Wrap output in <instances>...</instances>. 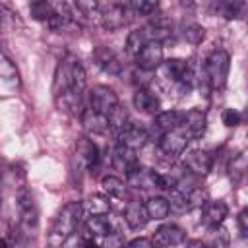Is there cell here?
I'll return each mask as SVG.
<instances>
[{
    "mask_svg": "<svg viewBox=\"0 0 248 248\" xmlns=\"http://www.w3.org/2000/svg\"><path fill=\"white\" fill-rule=\"evenodd\" d=\"M182 37H184V41H188V43H192V45H198V43L203 41L205 29H203V25H200V23H196V21H190V23H184V27H182Z\"/></svg>",
    "mask_w": 248,
    "mask_h": 248,
    "instance_id": "obj_35",
    "label": "cell"
},
{
    "mask_svg": "<svg viewBox=\"0 0 248 248\" xmlns=\"http://www.w3.org/2000/svg\"><path fill=\"white\" fill-rule=\"evenodd\" d=\"M85 227H87V232H89V234H93V236H103V238H105L107 234H110V232H116L114 227H112V221H110L108 217H105V215H91V217L87 219Z\"/></svg>",
    "mask_w": 248,
    "mask_h": 248,
    "instance_id": "obj_25",
    "label": "cell"
},
{
    "mask_svg": "<svg viewBox=\"0 0 248 248\" xmlns=\"http://www.w3.org/2000/svg\"><path fill=\"white\" fill-rule=\"evenodd\" d=\"M246 167H248V161H246V153L240 151L236 155H232V159L229 161V178L232 184H240L244 174H246Z\"/></svg>",
    "mask_w": 248,
    "mask_h": 248,
    "instance_id": "obj_28",
    "label": "cell"
},
{
    "mask_svg": "<svg viewBox=\"0 0 248 248\" xmlns=\"http://www.w3.org/2000/svg\"><path fill=\"white\" fill-rule=\"evenodd\" d=\"M0 248H8V242L4 238H0Z\"/></svg>",
    "mask_w": 248,
    "mask_h": 248,
    "instance_id": "obj_48",
    "label": "cell"
},
{
    "mask_svg": "<svg viewBox=\"0 0 248 248\" xmlns=\"http://www.w3.org/2000/svg\"><path fill=\"white\" fill-rule=\"evenodd\" d=\"M130 19H132V12H130L126 2H107V4H101L99 23L105 29H108V31L120 29L124 25H128Z\"/></svg>",
    "mask_w": 248,
    "mask_h": 248,
    "instance_id": "obj_4",
    "label": "cell"
},
{
    "mask_svg": "<svg viewBox=\"0 0 248 248\" xmlns=\"http://www.w3.org/2000/svg\"><path fill=\"white\" fill-rule=\"evenodd\" d=\"M205 122H207V120H205V114H203L202 110L192 108V110L184 112L182 124H180V132L188 138V141H190V140H198V138H202L203 132H205Z\"/></svg>",
    "mask_w": 248,
    "mask_h": 248,
    "instance_id": "obj_10",
    "label": "cell"
},
{
    "mask_svg": "<svg viewBox=\"0 0 248 248\" xmlns=\"http://www.w3.org/2000/svg\"><path fill=\"white\" fill-rule=\"evenodd\" d=\"M134 107L140 110V112H145V114H159V97L149 91V89H136L134 93Z\"/></svg>",
    "mask_w": 248,
    "mask_h": 248,
    "instance_id": "obj_21",
    "label": "cell"
},
{
    "mask_svg": "<svg viewBox=\"0 0 248 248\" xmlns=\"http://www.w3.org/2000/svg\"><path fill=\"white\" fill-rule=\"evenodd\" d=\"M145 141H147V132L141 126H136V124H130L128 128H124L118 134V145L128 147L132 151L141 149L145 145Z\"/></svg>",
    "mask_w": 248,
    "mask_h": 248,
    "instance_id": "obj_17",
    "label": "cell"
},
{
    "mask_svg": "<svg viewBox=\"0 0 248 248\" xmlns=\"http://www.w3.org/2000/svg\"><path fill=\"white\" fill-rule=\"evenodd\" d=\"M89 105H91V110L103 116H108L118 107V97L108 85H95L89 91Z\"/></svg>",
    "mask_w": 248,
    "mask_h": 248,
    "instance_id": "obj_6",
    "label": "cell"
},
{
    "mask_svg": "<svg viewBox=\"0 0 248 248\" xmlns=\"http://www.w3.org/2000/svg\"><path fill=\"white\" fill-rule=\"evenodd\" d=\"M29 12H31V16H33L35 19H39V21H48L50 16H52V4H50V2H45V0L33 2V4H29Z\"/></svg>",
    "mask_w": 248,
    "mask_h": 248,
    "instance_id": "obj_38",
    "label": "cell"
},
{
    "mask_svg": "<svg viewBox=\"0 0 248 248\" xmlns=\"http://www.w3.org/2000/svg\"><path fill=\"white\" fill-rule=\"evenodd\" d=\"M81 122H83V128L91 134H105L107 128H108V120L107 116L91 110V108H85L83 114H81Z\"/></svg>",
    "mask_w": 248,
    "mask_h": 248,
    "instance_id": "obj_24",
    "label": "cell"
},
{
    "mask_svg": "<svg viewBox=\"0 0 248 248\" xmlns=\"http://www.w3.org/2000/svg\"><path fill=\"white\" fill-rule=\"evenodd\" d=\"M211 165H213V157L203 149H194L184 157V169H188L198 176H205L211 170Z\"/></svg>",
    "mask_w": 248,
    "mask_h": 248,
    "instance_id": "obj_14",
    "label": "cell"
},
{
    "mask_svg": "<svg viewBox=\"0 0 248 248\" xmlns=\"http://www.w3.org/2000/svg\"><path fill=\"white\" fill-rule=\"evenodd\" d=\"M101 248H124V238L120 232H110L105 236V242Z\"/></svg>",
    "mask_w": 248,
    "mask_h": 248,
    "instance_id": "obj_42",
    "label": "cell"
},
{
    "mask_svg": "<svg viewBox=\"0 0 248 248\" xmlns=\"http://www.w3.org/2000/svg\"><path fill=\"white\" fill-rule=\"evenodd\" d=\"M207 246L209 248H229V232L225 227H209L207 231Z\"/></svg>",
    "mask_w": 248,
    "mask_h": 248,
    "instance_id": "obj_32",
    "label": "cell"
},
{
    "mask_svg": "<svg viewBox=\"0 0 248 248\" xmlns=\"http://www.w3.org/2000/svg\"><path fill=\"white\" fill-rule=\"evenodd\" d=\"M141 33L147 43H165L172 37V21L167 16H155L149 19L145 27H141Z\"/></svg>",
    "mask_w": 248,
    "mask_h": 248,
    "instance_id": "obj_7",
    "label": "cell"
},
{
    "mask_svg": "<svg viewBox=\"0 0 248 248\" xmlns=\"http://www.w3.org/2000/svg\"><path fill=\"white\" fill-rule=\"evenodd\" d=\"M17 213H19V229L14 234V238L17 236V244L23 246L27 240L35 236L39 229V209L33 194L27 188H21L17 192Z\"/></svg>",
    "mask_w": 248,
    "mask_h": 248,
    "instance_id": "obj_1",
    "label": "cell"
},
{
    "mask_svg": "<svg viewBox=\"0 0 248 248\" xmlns=\"http://www.w3.org/2000/svg\"><path fill=\"white\" fill-rule=\"evenodd\" d=\"M110 165H112L116 170L124 172V174L132 172V170L138 167L136 151H132V149H128V147H122V145H116V147L110 151Z\"/></svg>",
    "mask_w": 248,
    "mask_h": 248,
    "instance_id": "obj_16",
    "label": "cell"
},
{
    "mask_svg": "<svg viewBox=\"0 0 248 248\" xmlns=\"http://www.w3.org/2000/svg\"><path fill=\"white\" fill-rule=\"evenodd\" d=\"M240 120H242V116H240L238 110H234V108H225V110H223V124H225V126L234 128V126L240 124Z\"/></svg>",
    "mask_w": 248,
    "mask_h": 248,
    "instance_id": "obj_41",
    "label": "cell"
},
{
    "mask_svg": "<svg viewBox=\"0 0 248 248\" xmlns=\"http://www.w3.org/2000/svg\"><path fill=\"white\" fill-rule=\"evenodd\" d=\"M186 145H188V138L180 132V128L170 130V132H163V136L159 138V149L169 157L182 155Z\"/></svg>",
    "mask_w": 248,
    "mask_h": 248,
    "instance_id": "obj_11",
    "label": "cell"
},
{
    "mask_svg": "<svg viewBox=\"0 0 248 248\" xmlns=\"http://www.w3.org/2000/svg\"><path fill=\"white\" fill-rule=\"evenodd\" d=\"M70 6H72V10H76L79 14V17H83L87 21H93V23H99V14H101V4L99 2L79 0V2H74Z\"/></svg>",
    "mask_w": 248,
    "mask_h": 248,
    "instance_id": "obj_26",
    "label": "cell"
},
{
    "mask_svg": "<svg viewBox=\"0 0 248 248\" xmlns=\"http://www.w3.org/2000/svg\"><path fill=\"white\" fill-rule=\"evenodd\" d=\"M124 248H155V246H153L151 238L140 236V238H134V240H130V242H128Z\"/></svg>",
    "mask_w": 248,
    "mask_h": 248,
    "instance_id": "obj_43",
    "label": "cell"
},
{
    "mask_svg": "<svg viewBox=\"0 0 248 248\" xmlns=\"http://www.w3.org/2000/svg\"><path fill=\"white\" fill-rule=\"evenodd\" d=\"M91 58H93V62H95L103 72H107V74H110V76H120V74H122V62H120L118 54H116L112 48L101 45V46H97V48L93 50Z\"/></svg>",
    "mask_w": 248,
    "mask_h": 248,
    "instance_id": "obj_8",
    "label": "cell"
},
{
    "mask_svg": "<svg viewBox=\"0 0 248 248\" xmlns=\"http://www.w3.org/2000/svg\"><path fill=\"white\" fill-rule=\"evenodd\" d=\"M186 202H188V211L196 207H205L207 203V194L202 188H192L186 192Z\"/></svg>",
    "mask_w": 248,
    "mask_h": 248,
    "instance_id": "obj_39",
    "label": "cell"
},
{
    "mask_svg": "<svg viewBox=\"0 0 248 248\" xmlns=\"http://www.w3.org/2000/svg\"><path fill=\"white\" fill-rule=\"evenodd\" d=\"M76 155L83 161V165H85V169H87V170L95 172V169L99 167L101 155H99V147H97L91 140L81 138V140L78 141V145H76Z\"/></svg>",
    "mask_w": 248,
    "mask_h": 248,
    "instance_id": "obj_18",
    "label": "cell"
},
{
    "mask_svg": "<svg viewBox=\"0 0 248 248\" xmlns=\"http://www.w3.org/2000/svg\"><path fill=\"white\" fill-rule=\"evenodd\" d=\"M107 120H108V128L112 130V132H116V136L124 130V128H128L130 124H128V112L118 105L108 116H107Z\"/></svg>",
    "mask_w": 248,
    "mask_h": 248,
    "instance_id": "obj_34",
    "label": "cell"
},
{
    "mask_svg": "<svg viewBox=\"0 0 248 248\" xmlns=\"http://www.w3.org/2000/svg\"><path fill=\"white\" fill-rule=\"evenodd\" d=\"M136 66L145 72H153L163 64V46L159 43H147L138 54H136Z\"/></svg>",
    "mask_w": 248,
    "mask_h": 248,
    "instance_id": "obj_9",
    "label": "cell"
},
{
    "mask_svg": "<svg viewBox=\"0 0 248 248\" xmlns=\"http://www.w3.org/2000/svg\"><path fill=\"white\" fill-rule=\"evenodd\" d=\"M81 209L83 207H81L79 202H70L58 211V215L54 217L52 229H50V244H52V248L62 246L76 232V227H78L79 217H81Z\"/></svg>",
    "mask_w": 248,
    "mask_h": 248,
    "instance_id": "obj_2",
    "label": "cell"
},
{
    "mask_svg": "<svg viewBox=\"0 0 248 248\" xmlns=\"http://www.w3.org/2000/svg\"><path fill=\"white\" fill-rule=\"evenodd\" d=\"M229 215V207L225 202L217 200V202H211V203H205V209H203V225L205 227H219Z\"/></svg>",
    "mask_w": 248,
    "mask_h": 248,
    "instance_id": "obj_23",
    "label": "cell"
},
{
    "mask_svg": "<svg viewBox=\"0 0 248 248\" xmlns=\"http://www.w3.org/2000/svg\"><path fill=\"white\" fill-rule=\"evenodd\" d=\"M149 74H151V72H145V70H140V68L134 70V74H132V81L138 85V89H147V85L151 83Z\"/></svg>",
    "mask_w": 248,
    "mask_h": 248,
    "instance_id": "obj_40",
    "label": "cell"
},
{
    "mask_svg": "<svg viewBox=\"0 0 248 248\" xmlns=\"http://www.w3.org/2000/svg\"><path fill=\"white\" fill-rule=\"evenodd\" d=\"M186 238V232L178 227V225H161L151 242L155 248H169V246H176V244H182Z\"/></svg>",
    "mask_w": 248,
    "mask_h": 248,
    "instance_id": "obj_13",
    "label": "cell"
},
{
    "mask_svg": "<svg viewBox=\"0 0 248 248\" xmlns=\"http://www.w3.org/2000/svg\"><path fill=\"white\" fill-rule=\"evenodd\" d=\"M229 66H231V56L223 48H215L209 52V56L203 62V72L205 79L211 89H223L227 83L229 76Z\"/></svg>",
    "mask_w": 248,
    "mask_h": 248,
    "instance_id": "obj_3",
    "label": "cell"
},
{
    "mask_svg": "<svg viewBox=\"0 0 248 248\" xmlns=\"http://www.w3.org/2000/svg\"><path fill=\"white\" fill-rule=\"evenodd\" d=\"M163 68L165 72L170 76V79L180 87V91H190L194 81H196V74H194V68L182 60V58H169L167 62H163Z\"/></svg>",
    "mask_w": 248,
    "mask_h": 248,
    "instance_id": "obj_5",
    "label": "cell"
},
{
    "mask_svg": "<svg viewBox=\"0 0 248 248\" xmlns=\"http://www.w3.org/2000/svg\"><path fill=\"white\" fill-rule=\"evenodd\" d=\"M56 103H58L60 110L70 112V114L79 116V118H81V114H83V110H85L81 93H76V91H72V89H68V91L56 95Z\"/></svg>",
    "mask_w": 248,
    "mask_h": 248,
    "instance_id": "obj_20",
    "label": "cell"
},
{
    "mask_svg": "<svg viewBox=\"0 0 248 248\" xmlns=\"http://www.w3.org/2000/svg\"><path fill=\"white\" fill-rule=\"evenodd\" d=\"M64 64H66L68 78H70V89L83 95V89H85V83H87V74H85L83 64L76 56L64 58Z\"/></svg>",
    "mask_w": 248,
    "mask_h": 248,
    "instance_id": "obj_15",
    "label": "cell"
},
{
    "mask_svg": "<svg viewBox=\"0 0 248 248\" xmlns=\"http://www.w3.org/2000/svg\"><path fill=\"white\" fill-rule=\"evenodd\" d=\"M0 79L6 81V83H10V85H16L19 81V74H17L16 64L2 50H0Z\"/></svg>",
    "mask_w": 248,
    "mask_h": 248,
    "instance_id": "obj_30",
    "label": "cell"
},
{
    "mask_svg": "<svg viewBox=\"0 0 248 248\" xmlns=\"http://www.w3.org/2000/svg\"><path fill=\"white\" fill-rule=\"evenodd\" d=\"M244 10H246V2H238V0H219L211 4V12L227 19L244 17Z\"/></svg>",
    "mask_w": 248,
    "mask_h": 248,
    "instance_id": "obj_22",
    "label": "cell"
},
{
    "mask_svg": "<svg viewBox=\"0 0 248 248\" xmlns=\"http://www.w3.org/2000/svg\"><path fill=\"white\" fill-rule=\"evenodd\" d=\"M87 211L89 215H107L110 211V200L103 194H93L87 200Z\"/></svg>",
    "mask_w": 248,
    "mask_h": 248,
    "instance_id": "obj_33",
    "label": "cell"
},
{
    "mask_svg": "<svg viewBox=\"0 0 248 248\" xmlns=\"http://www.w3.org/2000/svg\"><path fill=\"white\" fill-rule=\"evenodd\" d=\"M81 248H101V246H97L93 240H83V244H81Z\"/></svg>",
    "mask_w": 248,
    "mask_h": 248,
    "instance_id": "obj_46",
    "label": "cell"
},
{
    "mask_svg": "<svg viewBox=\"0 0 248 248\" xmlns=\"http://www.w3.org/2000/svg\"><path fill=\"white\" fill-rule=\"evenodd\" d=\"M145 45H147V41H145L141 29L130 31V35H128V39H126V50H128V54H130L132 58H136V54H138Z\"/></svg>",
    "mask_w": 248,
    "mask_h": 248,
    "instance_id": "obj_36",
    "label": "cell"
},
{
    "mask_svg": "<svg viewBox=\"0 0 248 248\" xmlns=\"http://www.w3.org/2000/svg\"><path fill=\"white\" fill-rule=\"evenodd\" d=\"M145 211H147V217L149 219H155V221H161V219H165L167 215H169V202L165 200V198H161V196H153V198H149L145 203Z\"/></svg>",
    "mask_w": 248,
    "mask_h": 248,
    "instance_id": "obj_29",
    "label": "cell"
},
{
    "mask_svg": "<svg viewBox=\"0 0 248 248\" xmlns=\"http://www.w3.org/2000/svg\"><path fill=\"white\" fill-rule=\"evenodd\" d=\"M6 16H8V12L0 6V29H2V25H4V17H6Z\"/></svg>",
    "mask_w": 248,
    "mask_h": 248,
    "instance_id": "obj_47",
    "label": "cell"
},
{
    "mask_svg": "<svg viewBox=\"0 0 248 248\" xmlns=\"http://www.w3.org/2000/svg\"><path fill=\"white\" fill-rule=\"evenodd\" d=\"M124 221H126V225L130 229H143L147 225V221H149L145 205L140 200L128 202L126 207H124Z\"/></svg>",
    "mask_w": 248,
    "mask_h": 248,
    "instance_id": "obj_19",
    "label": "cell"
},
{
    "mask_svg": "<svg viewBox=\"0 0 248 248\" xmlns=\"http://www.w3.org/2000/svg\"><path fill=\"white\" fill-rule=\"evenodd\" d=\"M0 205H2V190H0Z\"/></svg>",
    "mask_w": 248,
    "mask_h": 248,
    "instance_id": "obj_49",
    "label": "cell"
},
{
    "mask_svg": "<svg viewBox=\"0 0 248 248\" xmlns=\"http://www.w3.org/2000/svg\"><path fill=\"white\" fill-rule=\"evenodd\" d=\"M238 229H240V234L242 236L248 234V209H242L238 213Z\"/></svg>",
    "mask_w": 248,
    "mask_h": 248,
    "instance_id": "obj_44",
    "label": "cell"
},
{
    "mask_svg": "<svg viewBox=\"0 0 248 248\" xmlns=\"http://www.w3.org/2000/svg\"><path fill=\"white\" fill-rule=\"evenodd\" d=\"M101 186H103V190L108 196H114V198H124L126 196V190H128V186L124 184V180H120L118 176H110V174L101 178Z\"/></svg>",
    "mask_w": 248,
    "mask_h": 248,
    "instance_id": "obj_31",
    "label": "cell"
},
{
    "mask_svg": "<svg viewBox=\"0 0 248 248\" xmlns=\"http://www.w3.org/2000/svg\"><path fill=\"white\" fill-rule=\"evenodd\" d=\"M186 248H209V246L205 242H202V240H188Z\"/></svg>",
    "mask_w": 248,
    "mask_h": 248,
    "instance_id": "obj_45",
    "label": "cell"
},
{
    "mask_svg": "<svg viewBox=\"0 0 248 248\" xmlns=\"http://www.w3.org/2000/svg\"><path fill=\"white\" fill-rule=\"evenodd\" d=\"M182 116H184V112H178V110H165V112H159V114L155 116V124H157L159 130L170 132V130L180 128Z\"/></svg>",
    "mask_w": 248,
    "mask_h": 248,
    "instance_id": "obj_27",
    "label": "cell"
},
{
    "mask_svg": "<svg viewBox=\"0 0 248 248\" xmlns=\"http://www.w3.org/2000/svg\"><path fill=\"white\" fill-rule=\"evenodd\" d=\"M130 12L132 14H138V16H151L157 12L159 4L153 2V0H132V2H126Z\"/></svg>",
    "mask_w": 248,
    "mask_h": 248,
    "instance_id": "obj_37",
    "label": "cell"
},
{
    "mask_svg": "<svg viewBox=\"0 0 248 248\" xmlns=\"http://www.w3.org/2000/svg\"><path fill=\"white\" fill-rule=\"evenodd\" d=\"M128 184L138 188V190H151V188H161V172H155L151 169L136 167L132 172L126 174Z\"/></svg>",
    "mask_w": 248,
    "mask_h": 248,
    "instance_id": "obj_12",
    "label": "cell"
}]
</instances>
